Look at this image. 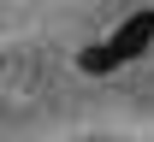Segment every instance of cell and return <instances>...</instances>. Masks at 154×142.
<instances>
[{
    "mask_svg": "<svg viewBox=\"0 0 154 142\" xmlns=\"http://www.w3.org/2000/svg\"><path fill=\"white\" fill-rule=\"evenodd\" d=\"M107 47H113V59H119V65L142 59V53L154 47V12H131V18H125L113 36H107Z\"/></svg>",
    "mask_w": 154,
    "mask_h": 142,
    "instance_id": "obj_1",
    "label": "cell"
},
{
    "mask_svg": "<svg viewBox=\"0 0 154 142\" xmlns=\"http://www.w3.org/2000/svg\"><path fill=\"white\" fill-rule=\"evenodd\" d=\"M77 65H83L89 77H107V71H119V59H113V47H107V41H95V47H83V53H77Z\"/></svg>",
    "mask_w": 154,
    "mask_h": 142,
    "instance_id": "obj_2",
    "label": "cell"
}]
</instances>
